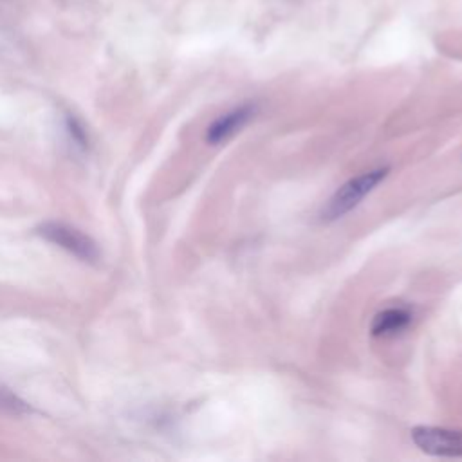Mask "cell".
Masks as SVG:
<instances>
[{
    "label": "cell",
    "instance_id": "obj_1",
    "mask_svg": "<svg viewBox=\"0 0 462 462\" xmlns=\"http://www.w3.org/2000/svg\"><path fill=\"white\" fill-rule=\"evenodd\" d=\"M388 171H390L388 166H379L348 179L328 199V202L321 211V218L327 222H332L350 213L354 208L361 204V200L366 195H370L388 177Z\"/></svg>",
    "mask_w": 462,
    "mask_h": 462
},
{
    "label": "cell",
    "instance_id": "obj_2",
    "mask_svg": "<svg viewBox=\"0 0 462 462\" xmlns=\"http://www.w3.org/2000/svg\"><path fill=\"white\" fill-rule=\"evenodd\" d=\"M38 233L45 240L69 251L83 262H96L99 258V249L96 242L74 226L63 222H45L38 227Z\"/></svg>",
    "mask_w": 462,
    "mask_h": 462
},
{
    "label": "cell",
    "instance_id": "obj_3",
    "mask_svg": "<svg viewBox=\"0 0 462 462\" xmlns=\"http://www.w3.org/2000/svg\"><path fill=\"white\" fill-rule=\"evenodd\" d=\"M413 444L433 457L460 458L462 457V430L439 426H415L411 430Z\"/></svg>",
    "mask_w": 462,
    "mask_h": 462
},
{
    "label": "cell",
    "instance_id": "obj_4",
    "mask_svg": "<svg viewBox=\"0 0 462 462\" xmlns=\"http://www.w3.org/2000/svg\"><path fill=\"white\" fill-rule=\"evenodd\" d=\"M256 106L251 103L235 106L226 114L218 116L208 128H206V143L217 146L231 139L236 132H240L254 116Z\"/></svg>",
    "mask_w": 462,
    "mask_h": 462
},
{
    "label": "cell",
    "instance_id": "obj_5",
    "mask_svg": "<svg viewBox=\"0 0 462 462\" xmlns=\"http://www.w3.org/2000/svg\"><path fill=\"white\" fill-rule=\"evenodd\" d=\"M411 323V312L406 307H388L374 316L372 334L377 337H388L401 334Z\"/></svg>",
    "mask_w": 462,
    "mask_h": 462
},
{
    "label": "cell",
    "instance_id": "obj_6",
    "mask_svg": "<svg viewBox=\"0 0 462 462\" xmlns=\"http://www.w3.org/2000/svg\"><path fill=\"white\" fill-rule=\"evenodd\" d=\"M0 411L9 415H25L31 411V406L11 390L0 388Z\"/></svg>",
    "mask_w": 462,
    "mask_h": 462
},
{
    "label": "cell",
    "instance_id": "obj_7",
    "mask_svg": "<svg viewBox=\"0 0 462 462\" xmlns=\"http://www.w3.org/2000/svg\"><path fill=\"white\" fill-rule=\"evenodd\" d=\"M69 132H70V135H72V139L79 144V146H85V141H87V135H85V132H83V128L74 121V119H69Z\"/></svg>",
    "mask_w": 462,
    "mask_h": 462
}]
</instances>
